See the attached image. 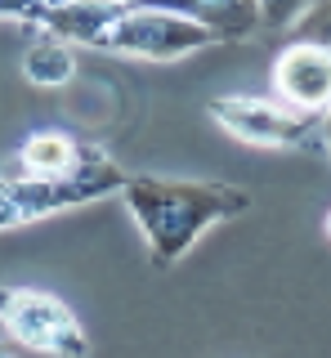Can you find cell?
I'll return each mask as SVG.
<instances>
[{"label": "cell", "mask_w": 331, "mask_h": 358, "mask_svg": "<svg viewBox=\"0 0 331 358\" xmlns=\"http://www.w3.org/2000/svg\"><path fill=\"white\" fill-rule=\"evenodd\" d=\"M130 215L143 229L148 255L157 268L179 264L197 246L211 224L251 210V193L219 179H157V175H126L121 184Z\"/></svg>", "instance_id": "6da1fadb"}, {"label": "cell", "mask_w": 331, "mask_h": 358, "mask_svg": "<svg viewBox=\"0 0 331 358\" xmlns=\"http://www.w3.org/2000/svg\"><path fill=\"white\" fill-rule=\"evenodd\" d=\"M126 171L108 157L103 148L90 152V162L72 175H23V171H5L0 175V233L18 229V224L59 215L72 206H90L121 193Z\"/></svg>", "instance_id": "7a4b0ae2"}, {"label": "cell", "mask_w": 331, "mask_h": 358, "mask_svg": "<svg viewBox=\"0 0 331 358\" xmlns=\"http://www.w3.org/2000/svg\"><path fill=\"white\" fill-rule=\"evenodd\" d=\"M215 45V31H206L202 22L166 14V9H139L130 0H121L117 14L108 18V27L98 31L94 50H112V54H135V59L152 63H175L189 54Z\"/></svg>", "instance_id": "3957f363"}, {"label": "cell", "mask_w": 331, "mask_h": 358, "mask_svg": "<svg viewBox=\"0 0 331 358\" xmlns=\"http://www.w3.org/2000/svg\"><path fill=\"white\" fill-rule=\"evenodd\" d=\"M0 327L14 336L23 350H36V354H50V358H90L85 327L50 291L0 287Z\"/></svg>", "instance_id": "277c9868"}, {"label": "cell", "mask_w": 331, "mask_h": 358, "mask_svg": "<svg viewBox=\"0 0 331 358\" xmlns=\"http://www.w3.org/2000/svg\"><path fill=\"white\" fill-rule=\"evenodd\" d=\"M211 117L219 130H228L242 143H256V148H323L318 117L295 112L286 103L224 94V99H211Z\"/></svg>", "instance_id": "5b68a950"}, {"label": "cell", "mask_w": 331, "mask_h": 358, "mask_svg": "<svg viewBox=\"0 0 331 358\" xmlns=\"http://www.w3.org/2000/svg\"><path fill=\"white\" fill-rule=\"evenodd\" d=\"M273 94L278 103L323 117L331 112V50L300 36H286L273 54Z\"/></svg>", "instance_id": "8992f818"}, {"label": "cell", "mask_w": 331, "mask_h": 358, "mask_svg": "<svg viewBox=\"0 0 331 358\" xmlns=\"http://www.w3.org/2000/svg\"><path fill=\"white\" fill-rule=\"evenodd\" d=\"M139 9H166L202 22L206 31H215V41H247L260 31V14L256 0H130Z\"/></svg>", "instance_id": "52a82bcc"}, {"label": "cell", "mask_w": 331, "mask_h": 358, "mask_svg": "<svg viewBox=\"0 0 331 358\" xmlns=\"http://www.w3.org/2000/svg\"><path fill=\"white\" fill-rule=\"evenodd\" d=\"M94 143H81L68 130H36L18 143L14 152V171L23 175H72L90 162Z\"/></svg>", "instance_id": "ba28073f"}, {"label": "cell", "mask_w": 331, "mask_h": 358, "mask_svg": "<svg viewBox=\"0 0 331 358\" xmlns=\"http://www.w3.org/2000/svg\"><path fill=\"white\" fill-rule=\"evenodd\" d=\"M76 72V59H72V45L59 41V36H45L36 41L31 50L23 54V76L31 85H68Z\"/></svg>", "instance_id": "9c48e42d"}, {"label": "cell", "mask_w": 331, "mask_h": 358, "mask_svg": "<svg viewBox=\"0 0 331 358\" xmlns=\"http://www.w3.org/2000/svg\"><path fill=\"white\" fill-rule=\"evenodd\" d=\"M286 36H300V41H314V45H323V50H331V0H314L300 18L286 27Z\"/></svg>", "instance_id": "30bf717a"}, {"label": "cell", "mask_w": 331, "mask_h": 358, "mask_svg": "<svg viewBox=\"0 0 331 358\" xmlns=\"http://www.w3.org/2000/svg\"><path fill=\"white\" fill-rule=\"evenodd\" d=\"M314 0H256V14L264 31H286Z\"/></svg>", "instance_id": "8fae6325"}, {"label": "cell", "mask_w": 331, "mask_h": 358, "mask_svg": "<svg viewBox=\"0 0 331 358\" xmlns=\"http://www.w3.org/2000/svg\"><path fill=\"white\" fill-rule=\"evenodd\" d=\"M41 0H0V18H18V22H31L36 27V18H41Z\"/></svg>", "instance_id": "7c38bea8"}, {"label": "cell", "mask_w": 331, "mask_h": 358, "mask_svg": "<svg viewBox=\"0 0 331 358\" xmlns=\"http://www.w3.org/2000/svg\"><path fill=\"white\" fill-rule=\"evenodd\" d=\"M318 139H323V148L331 152V112H323V117H318Z\"/></svg>", "instance_id": "4fadbf2b"}, {"label": "cell", "mask_w": 331, "mask_h": 358, "mask_svg": "<svg viewBox=\"0 0 331 358\" xmlns=\"http://www.w3.org/2000/svg\"><path fill=\"white\" fill-rule=\"evenodd\" d=\"M41 5H45V9H54V5H72V0H41Z\"/></svg>", "instance_id": "5bb4252c"}, {"label": "cell", "mask_w": 331, "mask_h": 358, "mask_svg": "<svg viewBox=\"0 0 331 358\" xmlns=\"http://www.w3.org/2000/svg\"><path fill=\"white\" fill-rule=\"evenodd\" d=\"M0 358H18V354H14V350H5V345H0Z\"/></svg>", "instance_id": "9a60e30c"}, {"label": "cell", "mask_w": 331, "mask_h": 358, "mask_svg": "<svg viewBox=\"0 0 331 358\" xmlns=\"http://www.w3.org/2000/svg\"><path fill=\"white\" fill-rule=\"evenodd\" d=\"M327 238H331V215H327Z\"/></svg>", "instance_id": "2e32d148"}]
</instances>
